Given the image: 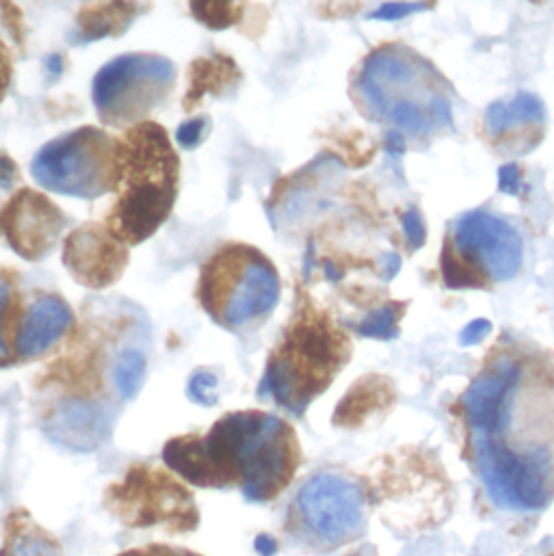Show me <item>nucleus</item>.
<instances>
[{"label": "nucleus", "mask_w": 554, "mask_h": 556, "mask_svg": "<svg viewBox=\"0 0 554 556\" xmlns=\"http://www.w3.org/2000/svg\"><path fill=\"white\" fill-rule=\"evenodd\" d=\"M347 357V338L327 316L303 305L274 349L259 394L299 416L331 383Z\"/></svg>", "instance_id": "obj_4"}, {"label": "nucleus", "mask_w": 554, "mask_h": 556, "mask_svg": "<svg viewBox=\"0 0 554 556\" xmlns=\"http://www.w3.org/2000/svg\"><path fill=\"white\" fill-rule=\"evenodd\" d=\"M148 359L139 349H126L113 366V386L119 399H135L146 381Z\"/></svg>", "instance_id": "obj_22"}, {"label": "nucleus", "mask_w": 554, "mask_h": 556, "mask_svg": "<svg viewBox=\"0 0 554 556\" xmlns=\"http://www.w3.org/2000/svg\"><path fill=\"white\" fill-rule=\"evenodd\" d=\"M74 312L56 294H43L22 314L15 333V355L20 359H35L50 351L72 327Z\"/></svg>", "instance_id": "obj_16"}, {"label": "nucleus", "mask_w": 554, "mask_h": 556, "mask_svg": "<svg viewBox=\"0 0 554 556\" xmlns=\"http://www.w3.org/2000/svg\"><path fill=\"white\" fill-rule=\"evenodd\" d=\"M46 435L72 451H93L111 433V414L87 399L61 401L43 427Z\"/></svg>", "instance_id": "obj_15"}, {"label": "nucleus", "mask_w": 554, "mask_h": 556, "mask_svg": "<svg viewBox=\"0 0 554 556\" xmlns=\"http://www.w3.org/2000/svg\"><path fill=\"white\" fill-rule=\"evenodd\" d=\"M46 65L50 67V74H52V76H59V74L63 72V59H61L59 54H52V56L46 61Z\"/></svg>", "instance_id": "obj_36"}, {"label": "nucleus", "mask_w": 554, "mask_h": 556, "mask_svg": "<svg viewBox=\"0 0 554 556\" xmlns=\"http://www.w3.org/2000/svg\"><path fill=\"white\" fill-rule=\"evenodd\" d=\"M403 232H405V241H407L410 250H420L423 248V243L427 239V232H425L423 217L416 208H410L403 215Z\"/></svg>", "instance_id": "obj_27"}, {"label": "nucleus", "mask_w": 554, "mask_h": 556, "mask_svg": "<svg viewBox=\"0 0 554 556\" xmlns=\"http://www.w3.org/2000/svg\"><path fill=\"white\" fill-rule=\"evenodd\" d=\"M122 556H196L185 551H169V548H148V551H133Z\"/></svg>", "instance_id": "obj_33"}, {"label": "nucleus", "mask_w": 554, "mask_h": 556, "mask_svg": "<svg viewBox=\"0 0 554 556\" xmlns=\"http://www.w3.org/2000/svg\"><path fill=\"white\" fill-rule=\"evenodd\" d=\"M17 176L20 174H17V167H15L13 159L0 152V189H11L17 180Z\"/></svg>", "instance_id": "obj_32"}, {"label": "nucleus", "mask_w": 554, "mask_h": 556, "mask_svg": "<svg viewBox=\"0 0 554 556\" xmlns=\"http://www.w3.org/2000/svg\"><path fill=\"white\" fill-rule=\"evenodd\" d=\"M35 182L52 193L96 200L115 189V139L83 126L46 143L30 163Z\"/></svg>", "instance_id": "obj_6"}, {"label": "nucleus", "mask_w": 554, "mask_h": 556, "mask_svg": "<svg viewBox=\"0 0 554 556\" xmlns=\"http://www.w3.org/2000/svg\"><path fill=\"white\" fill-rule=\"evenodd\" d=\"M209 130H211V117L200 115V117H193V119L180 124V128L176 132V141L185 150H193V148H198L206 139Z\"/></svg>", "instance_id": "obj_26"}, {"label": "nucleus", "mask_w": 554, "mask_h": 556, "mask_svg": "<svg viewBox=\"0 0 554 556\" xmlns=\"http://www.w3.org/2000/svg\"><path fill=\"white\" fill-rule=\"evenodd\" d=\"M106 505L130 527H165L174 533H187L200 525V511L187 488L148 466H135L124 481L111 485Z\"/></svg>", "instance_id": "obj_9"}, {"label": "nucleus", "mask_w": 554, "mask_h": 556, "mask_svg": "<svg viewBox=\"0 0 554 556\" xmlns=\"http://www.w3.org/2000/svg\"><path fill=\"white\" fill-rule=\"evenodd\" d=\"M294 514L305 533L323 546H342L366 529L362 490L333 472H320L299 490Z\"/></svg>", "instance_id": "obj_10"}, {"label": "nucleus", "mask_w": 554, "mask_h": 556, "mask_svg": "<svg viewBox=\"0 0 554 556\" xmlns=\"http://www.w3.org/2000/svg\"><path fill=\"white\" fill-rule=\"evenodd\" d=\"M396 320H399V307L394 303L381 305L375 312H370L355 331L366 338H394L396 336Z\"/></svg>", "instance_id": "obj_24"}, {"label": "nucleus", "mask_w": 554, "mask_h": 556, "mask_svg": "<svg viewBox=\"0 0 554 556\" xmlns=\"http://www.w3.org/2000/svg\"><path fill=\"white\" fill-rule=\"evenodd\" d=\"M0 556H61V548L30 520L28 514L17 511L7 520V535Z\"/></svg>", "instance_id": "obj_19"}, {"label": "nucleus", "mask_w": 554, "mask_h": 556, "mask_svg": "<svg viewBox=\"0 0 554 556\" xmlns=\"http://www.w3.org/2000/svg\"><path fill=\"white\" fill-rule=\"evenodd\" d=\"M544 102L529 91H518L509 102H494L486 113V128L492 137H501L522 124H544Z\"/></svg>", "instance_id": "obj_18"}, {"label": "nucleus", "mask_w": 554, "mask_h": 556, "mask_svg": "<svg viewBox=\"0 0 554 556\" xmlns=\"http://www.w3.org/2000/svg\"><path fill=\"white\" fill-rule=\"evenodd\" d=\"M362 104L399 132L433 135L453 126L449 87L438 70L403 46L375 50L355 83Z\"/></svg>", "instance_id": "obj_3"}, {"label": "nucleus", "mask_w": 554, "mask_h": 556, "mask_svg": "<svg viewBox=\"0 0 554 556\" xmlns=\"http://www.w3.org/2000/svg\"><path fill=\"white\" fill-rule=\"evenodd\" d=\"M427 9L425 2H388L370 13V20H401L410 13Z\"/></svg>", "instance_id": "obj_28"}, {"label": "nucleus", "mask_w": 554, "mask_h": 556, "mask_svg": "<svg viewBox=\"0 0 554 556\" xmlns=\"http://www.w3.org/2000/svg\"><path fill=\"white\" fill-rule=\"evenodd\" d=\"M63 263L78 283L106 288L122 278L128 265V248L106 226L85 224L65 239Z\"/></svg>", "instance_id": "obj_14"}, {"label": "nucleus", "mask_w": 554, "mask_h": 556, "mask_svg": "<svg viewBox=\"0 0 554 556\" xmlns=\"http://www.w3.org/2000/svg\"><path fill=\"white\" fill-rule=\"evenodd\" d=\"M499 189L507 195H516L520 191V167L516 163H507L499 169Z\"/></svg>", "instance_id": "obj_30"}, {"label": "nucleus", "mask_w": 554, "mask_h": 556, "mask_svg": "<svg viewBox=\"0 0 554 556\" xmlns=\"http://www.w3.org/2000/svg\"><path fill=\"white\" fill-rule=\"evenodd\" d=\"M490 331H492V323L486 320V318H477V320H473L470 325L464 327V331L459 333V344L462 346L481 344L488 338Z\"/></svg>", "instance_id": "obj_29"}, {"label": "nucleus", "mask_w": 554, "mask_h": 556, "mask_svg": "<svg viewBox=\"0 0 554 556\" xmlns=\"http://www.w3.org/2000/svg\"><path fill=\"white\" fill-rule=\"evenodd\" d=\"M453 241L459 254L492 281H509L522 267V239L505 219L473 211L457 219Z\"/></svg>", "instance_id": "obj_11"}, {"label": "nucleus", "mask_w": 554, "mask_h": 556, "mask_svg": "<svg viewBox=\"0 0 554 556\" xmlns=\"http://www.w3.org/2000/svg\"><path fill=\"white\" fill-rule=\"evenodd\" d=\"M65 217L46 195L20 189L0 211V230L9 248L28 263L43 261L59 243Z\"/></svg>", "instance_id": "obj_12"}, {"label": "nucleus", "mask_w": 554, "mask_h": 556, "mask_svg": "<svg viewBox=\"0 0 554 556\" xmlns=\"http://www.w3.org/2000/svg\"><path fill=\"white\" fill-rule=\"evenodd\" d=\"M525 368L512 359H501L481 372L464 394V409L473 438L499 435L516 420Z\"/></svg>", "instance_id": "obj_13"}, {"label": "nucleus", "mask_w": 554, "mask_h": 556, "mask_svg": "<svg viewBox=\"0 0 554 556\" xmlns=\"http://www.w3.org/2000/svg\"><path fill=\"white\" fill-rule=\"evenodd\" d=\"M388 150H390L392 154H403L405 143H403V135H401L399 130H392V132L388 135Z\"/></svg>", "instance_id": "obj_35"}, {"label": "nucleus", "mask_w": 554, "mask_h": 556, "mask_svg": "<svg viewBox=\"0 0 554 556\" xmlns=\"http://www.w3.org/2000/svg\"><path fill=\"white\" fill-rule=\"evenodd\" d=\"M217 388H219V379L215 372L211 370H198L191 379H189V386H187V394L193 403L198 405H204V407H211L219 401L217 396Z\"/></svg>", "instance_id": "obj_25"}, {"label": "nucleus", "mask_w": 554, "mask_h": 556, "mask_svg": "<svg viewBox=\"0 0 554 556\" xmlns=\"http://www.w3.org/2000/svg\"><path fill=\"white\" fill-rule=\"evenodd\" d=\"M15 286L7 276H0V366L15 362V333L20 327Z\"/></svg>", "instance_id": "obj_21"}, {"label": "nucleus", "mask_w": 554, "mask_h": 556, "mask_svg": "<svg viewBox=\"0 0 554 556\" xmlns=\"http://www.w3.org/2000/svg\"><path fill=\"white\" fill-rule=\"evenodd\" d=\"M163 459L193 485H239L248 501L269 503L292 481L301 451L286 420L254 409L226 414L209 435L169 440Z\"/></svg>", "instance_id": "obj_1"}, {"label": "nucleus", "mask_w": 554, "mask_h": 556, "mask_svg": "<svg viewBox=\"0 0 554 556\" xmlns=\"http://www.w3.org/2000/svg\"><path fill=\"white\" fill-rule=\"evenodd\" d=\"M475 466L494 505L509 511H540L554 498V446L509 448L473 438Z\"/></svg>", "instance_id": "obj_8"}, {"label": "nucleus", "mask_w": 554, "mask_h": 556, "mask_svg": "<svg viewBox=\"0 0 554 556\" xmlns=\"http://www.w3.org/2000/svg\"><path fill=\"white\" fill-rule=\"evenodd\" d=\"M241 83V70L226 54L202 56L191 63L189 70V89L185 96V109L193 111L206 93L224 96L235 91Z\"/></svg>", "instance_id": "obj_17"}, {"label": "nucleus", "mask_w": 554, "mask_h": 556, "mask_svg": "<svg viewBox=\"0 0 554 556\" xmlns=\"http://www.w3.org/2000/svg\"><path fill=\"white\" fill-rule=\"evenodd\" d=\"M11 74H13V65H11V56L7 46L0 41V102L4 100L9 85H11Z\"/></svg>", "instance_id": "obj_31"}, {"label": "nucleus", "mask_w": 554, "mask_h": 556, "mask_svg": "<svg viewBox=\"0 0 554 556\" xmlns=\"http://www.w3.org/2000/svg\"><path fill=\"white\" fill-rule=\"evenodd\" d=\"M135 13L137 7L128 2H106L102 7H87L78 17L80 37L93 41L109 35H119L130 26Z\"/></svg>", "instance_id": "obj_20"}, {"label": "nucleus", "mask_w": 554, "mask_h": 556, "mask_svg": "<svg viewBox=\"0 0 554 556\" xmlns=\"http://www.w3.org/2000/svg\"><path fill=\"white\" fill-rule=\"evenodd\" d=\"M180 182V159L163 126L141 122L115 141L117 202L104 226L124 245L150 239L172 215Z\"/></svg>", "instance_id": "obj_2"}, {"label": "nucleus", "mask_w": 554, "mask_h": 556, "mask_svg": "<svg viewBox=\"0 0 554 556\" xmlns=\"http://www.w3.org/2000/svg\"><path fill=\"white\" fill-rule=\"evenodd\" d=\"M191 11L209 28H228L243 13V4H235V2H191Z\"/></svg>", "instance_id": "obj_23"}, {"label": "nucleus", "mask_w": 554, "mask_h": 556, "mask_svg": "<svg viewBox=\"0 0 554 556\" xmlns=\"http://www.w3.org/2000/svg\"><path fill=\"white\" fill-rule=\"evenodd\" d=\"M198 299L219 327L241 331L276 309L279 276L261 250L243 243L224 245L202 267Z\"/></svg>", "instance_id": "obj_5"}, {"label": "nucleus", "mask_w": 554, "mask_h": 556, "mask_svg": "<svg viewBox=\"0 0 554 556\" xmlns=\"http://www.w3.org/2000/svg\"><path fill=\"white\" fill-rule=\"evenodd\" d=\"M381 267L383 269H388V274H386V279H392L399 271H401V258L396 256V254H386L383 258H381Z\"/></svg>", "instance_id": "obj_34"}, {"label": "nucleus", "mask_w": 554, "mask_h": 556, "mask_svg": "<svg viewBox=\"0 0 554 556\" xmlns=\"http://www.w3.org/2000/svg\"><path fill=\"white\" fill-rule=\"evenodd\" d=\"M176 85V65L159 54H122L93 78V104L100 122L133 128L156 111Z\"/></svg>", "instance_id": "obj_7"}]
</instances>
